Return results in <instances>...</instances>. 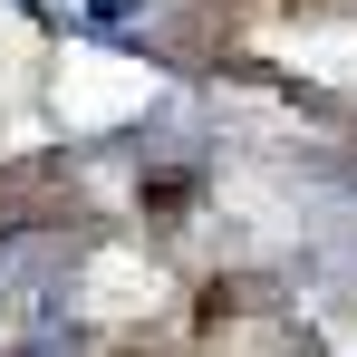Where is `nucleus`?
Returning <instances> with one entry per match:
<instances>
[{
	"mask_svg": "<svg viewBox=\"0 0 357 357\" xmlns=\"http://www.w3.org/2000/svg\"><path fill=\"white\" fill-rule=\"evenodd\" d=\"M0 328L39 348L68 328V251L49 232H0Z\"/></svg>",
	"mask_w": 357,
	"mask_h": 357,
	"instance_id": "f257e3e1",
	"label": "nucleus"
},
{
	"mask_svg": "<svg viewBox=\"0 0 357 357\" xmlns=\"http://www.w3.org/2000/svg\"><path fill=\"white\" fill-rule=\"evenodd\" d=\"M135 10H145V0H87V20H97V29H107V20H135Z\"/></svg>",
	"mask_w": 357,
	"mask_h": 357,
	"instance_id": "f03ea898",
	"label": "nucleus"
}]
</instances>
